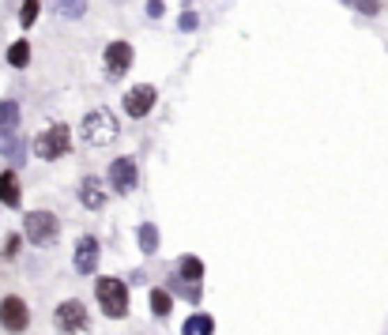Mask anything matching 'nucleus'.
I'll list each match as a JSON object with an SVG mask.
<instances>
[{
	"label": "nucleus",
	"instance_id": "nucleus-1",
	"mask_svg": "<svg viewBox=\"0 0 388 335\" xmlns=\"http://www.w3.org/2000/svg\"><path fill=\"white\" fill-rule=\"evenodd\" d=\"M95 294H98V305H102V313L109 316V320H121V316L128 313V286L121 283V279L102 275L95 283Z\"/></svg>",
	"mask_w": 388,
	"mask_h": 335
},
{
	"label": "nucleus",
	"instance_id": "nucleus-2",
	"mask_svg": "<svg viewBox=\"0 0 388 335\" xmlns=\"http://www.w3.org/2000/svg\"><path fill=\"white\" fill-rule=\"evenodd\" d=\"M53 324H57L61 335H91V316L83 309V302H61L57 313H53Z\"/></svg>",
	"mask_w": 388,
	"mask_h": 335
},
{
	"label": "nucleus",
	"instance_id": "nucleus-3",
	"mask_svg": "<svg viewBox=\"0 0 388 335\" xmlns=\"http://www.w3.org/2000/svg\"><path fill=\"white\" fill-rule=\"evenodd\" d=\"M114 136H117V117L109 114L106 106L91 109V114L83 117V139H87V143L102 147V143H109Z\"/></svg>",
	"mask_w": 388,
	"mask_h": 335
},
{
	"label": "nucleus",
	"instance_id": "nucleus-4",
	"mask_svg": "<svg viewBox=\"0 0 388 335\" xmlns=\"http://www.w3.org/2000/svg\"><path fill=\"white\" fill-rule=\"evenodd\" d=\"M23 234H26V241H34V245H53L61 234V222L53 211H31V215L23 219Z\"/></svg>",
	"mask_w": 388,
	"mask_h": 335
},
{
	"label": "nucleus",
	"instance_id": "nucleus-5",
	"mask_svg": "<svg viewBox=\"0 0 388 335\" xmlns=\"http://www.w3.org/2000/svg\"><path fill=\"white\" fill-rule=\"evenodd\" d=\"M68 147H72L68 125H53V128H45V132H38V139H34V151H38V158H45V162L68 155Z\"/></svg>",
	"mask_w": 388,
	"mask_h": 335
},
{
	"label": "nucleus",
	"instance_id": "nucleus-6",
	"mask_svg": "<svg viewBox=\"0 0 388 335\" xmlns=\"http://www.w3.org/2000/svg\"><path fill=\"white\" fill-rule=\"evenodd\" d=\"M136 181H140V166H136V158H128V155H121V158H114L109 162V185H114L117 192H132L136 189Z\"/></svg>",
	"mask_w": 388,
	"mask_h": 335
},
{
	"label": "nucleus",
	"instance_id": "nucleus-7",
	"mask_svg": "<svg viewBox=\"0 0 388 335\" xmlns=\"http://www.w3.org/2000/svg\"><path fill=\"white\" fill-rule=\"evenodd\" d=\"M26 324H31V313H26L23 297H4L0 302V328L20 335V332H26Z\"/></svg>",
	"mask_w": 388,
	"mask_h": 335
},
{
	"label": "nucleus",
	"instance_id": "nucleus-8",
	"mask_svg": "<svg viewBox=\"0 0 388 335\" xmlns=\"http://www.w3.org/2000/svg\"><path fill=\"white\" fill-rule=\"evenodd\" d=\"M98 256H102V249H98V237H79V241H76V256H72V264H76L79 275H95V272H98Z\"/></svg>",
	"mask_w": 388,
	"mask_h": 335
},
{
	"label": "nucleus",
	"instance_id": "nucleus-9",
	"mask_svg": "<svg viewBox=\"0 0 388 335\" xmlns=\"http://www.w3.org/2000/svg\"><path fill=\"white\" fill-rule=\"evenodd\" d=\"M155 98H159V95H155L151 83H140V87H132L125 95V114L128 117H147V114H151V106H155Z\"/></svg>",
	"mask_w": 388,
	"mask_h": 335
},
{
	"label": "nucleus",
	"instance_id": "nucleus-10",
	"mask_svg": "<svg viewBox=\"0 0 388 335\" xmlns=\"http://www.w3.org/2000/svg\"><path fill=\"white\" fill-rule=\"evenodd\" d=\"M132 61H136V53H132L128 42H109L106 45V72L109 76H125V72L132 68Z\"/></svg>",
	"mask_w": 388,
	"mask_h": 335
},
{
	"label": "nucleus",
	"instance_id": "nucleus-11",
	"mask_svg": "<svg viewBox=\"0 0 388 335\" xmlns=\"http://www.w3.org/2000/svg\"><path fill=\"white\" fill-rule=\"evenodd\" d=\"M79 203H83V208H91V211L102 208V203H106L102 181H98V178H83V185H79Z\"/></svg>",
	"mask_w": 388,
	"mask_h": 335
},
{
	"label": "nucleus",
	"instance_id": "nucleus-12",
	"mask_svg": "<svg viewBox=\"0 0 388 335\" xmlns=\"http://www.w3.org/2000/svg\"><path fill=\"white\" fill-rule=\"evenodd\" d=\"M0 203H4V208H20V203H23L20 178H15L12 170H4V173H0Z\"/></svg>",
	"mask_w": 388,
	"mask_h": 335
},
{
	"label": "nucleus",
	"instance_id": "nucleus-13",
	"mask_svg": "<svg viewBox=\"0 0 388 335\" xmlns=\"http://www.w3.org/2000/svg\"><path fill=\"white\" fill-rule=\"evenodd\" d=\"M23 139H20V132H0V155L4 158H12V162H23Z\"/></svg>",
	"mask_w": 388,
	"mask_h": 335
},
{
	"label": "nucleus",
	"instance_id": "nucleus-14",
	"mask_svg": "<svg viewBox=\"0 0 388 335\" xmlns=\"http://www.w3.org/2000/svg\"><path fill=\"white\" fill-rule=\"evenodd\" d=\"M211 332H215V320L208 313H192L181 328V335H211Z\"/></svg>",
	"mask_w": 388,
	"mask_h": 335
},
{
	"label": "nucleus",
	"instance_id": "nucleus-15",
	"mask_svg": "<svg viewBox=\"0 0 388 335\" xmlns=\"http://www.w3.org/2000/svg\"><path fill=\"white\" fill-rule=\"evenodd\" d=\"M20 128V106L12 98H0V132H15Z\"/></svg>",
	"mask_w": 388,
	"mask_h": 335
},
{
	"label": "nucleus",
	"instance_id": "nucleus-16",
	"mask_svg": "<svg viewBox=\"0 0 388 335\" xmlns=\"http://www.w3.org/2000/svg\"><path fill=\"white\" fill-rule=\"evenodd\" d=\"M178 275L185 279V283H200V279H204V264H200L196 256H181V264H178Z\"/></svg>",
	"mask_w": 388,
	"mask_h": 335
},
{
	"label": "nucleus",
	"instance_id": "nucleus-17",
	"mask_svg": "<svg viewBox=\"0 0 388 335\" xmlns=\"http://www.w3.org/2000/svg\"><path fill=\"white\" fill-rule=\"evenodd\" d=\"M8 64H15V68H26V64H31V42H26V38L12 42V49H8Z\"/></svg>",
	"mask_w": 388,
	"mask_h": 335
},
{
	"label": "nucleus",
	"instance_id": "nucleus-18",
	"mask_svg": "<svg viewBox=\"0 0 388 335\" xmlns=\"http://www.w3.org/2000/svg\"><path fill=\"white\" fill-rule=\"evenodd\" d=\"M140 249L147 256L159 253V230H155V222H143V226H140Z\"/></svg>",
	"mask_w": 388,
	"mask_h": 335
},
{
	"label": "nucleus",
	"instance_id": "nucleus-19",
	"mask_svg": "<svg viewBox=\"0 0 388 335\" xmlns=\"http://www.w3.org/2000/svg\"><path fill=\"white\" fill-rule=\"evenodd\" d=\"M53 8H57V15H64V20H79L87 12V0H53Z\"/></svg>",
	"mask_w": 388,
	"mask_h": 335
},
{
	"label": "nucleus",
	"instance_id": "nucleus-20",
	"mask_svg": "<svg viewBox=\"0 0 388 335\" xmlns=\"http://www.w3.org/2000/svg\"><path fill=\"white\" fill-rule=\"evenodd\" d=\"M170 305H173V297H170V290H162V286H159V290H151V313H155V316H159V320H162V316H166V313H170Z\"/></svg>",
	"mask_w": 388,
	"mask_h": 335
},
{
	"label": "nucleus",
	"instance_id": "nucleus-21",
	"mask_svg": "<svg viewBox=\"0 0 388 335\" xmlns=\"http://www.w3.org/2000/svg\"><path fill=\"white\" fill-rule=\"evenodd\" d=\"M166 283H170V290L185 294V297H189V302H200V286H189L181 275H170V279H166Z\"/></svg>",
	"mask_w": 388,
	"mask_h": 335
},
{
	"label": "nucleus",
	"instance_id": "nucleus-22",
	"mask_svg": "<svg viewBox=\"0 0 388 335\" xmlns=\"http://www.w3.org/2000/svg\"><path fill=\"white\" fill-rule=\"evenodd\" d=\"M38 12H42L38 0H23V8H20V23H23V26H31L34 20H38Z\"/></svg>",
	"mask_w": 388,
	"mask_h": 335
},
{
	"label": "nucleus",
	"instance_id": "nucleus-23",
	"mask_svg": "<svg viewBox=\"0 0 388 335\" xmlns=\"http://www.w3.org/2000/svg\"><path fill=\"white\" fill-rule=\"evenodd\" d=\"M347 4H355V12H362V15H377V12H381L377 0H347Z\"/></svg>",
	"mask_w": 388,
	"mask_h": 335
},
{
	"label": "nucleus",
	"instance_id": "nucleus-24",
	"mask_svg": "<svg viewBox=\"0 0 388 335\" xmlns=\"http://www.w3.org/2000/svg\"><path fill=\"white\" fill-rule=\"evenodd\" d=\"M196 23H200V20H196V12L185 4V15H181V23H178V26H181V31H196Z\"/></svg>",
	"mask_w": 388,
	"mask_h": 335
},
{
	"label": "nucleus",
	"instance_id": "nucleus-25",
	"mask_svg": "<svg viewBox=\"0 0 388 335\" xmlns=\"http://www.w3.org/2000/svg\"><path fill=\"white\" fill-rule=\"evenodd\" d=\"M20 241H23L20 234H8V237H4V256H8V260L20 253Z\"/></svg>",
	"mask_w": 388,
	"mask_h": 335
},
{
	"label": "nucleus",
	"instance_id": "nucleus-26",
	"mask_svg": "<svg viewBox=\"0 0 388 335\" xmlns=\"http://www.w3.org/2000/svg\"><path fill=\"white\" fill-rule=\"evenodd\" d=\"M162 12H166L162 0H151V4H147V15H151V20H162Z\"/></svg>",
	"mask_w": 388,
	"mask_h": 335
}]
</instances>
